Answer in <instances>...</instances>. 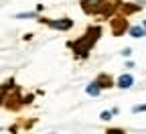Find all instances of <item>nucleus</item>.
Segmentation results:
<instances>
[{"mask_svg": "<svg viewBox=\"0 0 146 134\" xmlns=\"http://www.w3.org/2000/svg\"><path fill=\"white\" fill-rule=\"evenodd\" d=\"M102 27L100 25H94V27H87L85 33L79 37V39L75 41H69L67 47L73 51V55L77 57V59H85V57L89 55V51L94 49V45L100 41V37H102Z\"/></svg>", "mask_w": 146, "mask_h": 134, "instance_id": "f257e3e1", "label": "nucleus"}, {"mask_svg": "<svg viewBox=\"0 0 146 134\" xmlns=\"http://www.w3.org/2000/svg\"><path fill=\"white\" fill-rule=\"evenodd\" d=\"M39 23L47 25V27L53 29V31H61V33L73 29V21H71L69 16H63V18H43V16H39Z\"/></svg>", "mask_w": 146, "mask_h": 134, "instance_id": "f03ea898", "label": "nucleus"}, {"mask_svg": "<svg viewBox=\"0 0 146 134\" xmlns=\"http://www.w3.org/2000/svg\"><path fill=\"white\" fill-rule=\"evenodd\" d=\"M25 106V95H21V89H18V85L14 89H10L6 93V100H4V108L10 110V112H18Z\"/></svg>", "mask_w": 146, "mask_h": 134, "instance_id": "7ed1b4c3", "label": "nucleus"}, {"mask_svg": "<svg viewBox=\"0 0 146 134\" xmlns=\"http://www.w3.org/2000/svg\"><path fill=\"white\" fill-rule=\"evenodd\" d=\"M128 21H126V16L120 12L118 16L114 14L112 18H110V31H112V35L114 37H120V35H124V33H128Z\"/></svg>", "mask_w": 146, "mask_h": 134, "instance_id": "20e7f679", "label": "nucleus"}, {"mask_svg": "<svg viewBox=\"0 0 146 134\" xmlns=\"http://www.w3.org/2000/svg\"><path fill=\"white\" fill-rule=\"evenodd\" d=\"M144 4H146V2H122L120 12H122L124 16H130V14H134V12L142 10V8H144Z\"/></svg>", "mask_w": 146, "mask_h": 134, "instance_id": "39448f33", "label": "nucleus"}, {"mask_svg": "<svg viewBox=\"0 0 146 134\" xmlns=\"http://www.w3.org/2000/svg\"><path fill=\"white\" fill-rule=\"evenodd\" d=\"M116 85L120 87V89H130L132 85H134V77L130 73H122L120 77H118V81H116Z\"/></svg>", "mask_w": 146, "mask_h": 134, "instance_id": "423d86ee", "label": "nucleus"}, {"mask_svg": "<svg viewBox=\"0 0 146 134\" xmlns=\"http://www.w3.org/2000/svg\"><path fill=\"white\" fill-rule=\"evenodd\" d=\"M96 81L100 83L102 89H110V87H114V85H116L114 79H112V75H108V73H100L98 77H96Z\"/></svg>", "mask_w": 146, "mask_h": 134, "instance_id": "0eeeda50", "label": "nucleus"}, {"mask_svg": "<svg viewBox=\"0 0 146 134\" xmlns=\"http://www.w3.org/2000/svg\"><path fill=\"white\" fill-rule=\"evenodd\" d=\"M16 85H14V79L10 77V79H6L2 85H0V106H4V100H6V93L10 91V89H14Z\"/></svg>", "mask_w": 146, "mask_h": 134, "instance_id": "6e6552de", "label": "nucleus"}, {"mask_svg": "<svg viewBox=\"0 0 146 134\" xmlns=\"http://www.w3.org/2000/svg\"><path fill=\"white\" fill-rule=\"evenodd\" d=\"M128 35H130L132 39H144V37H146V27L144 25L130 27V29H128Z\"/></svg>", "mask_w": 146, "mask_h": 134, "instance_id": "1a4fd4ad", "label": "nucleus"}, {"mask_svg": "<svg viewBox=\"0 0 146 134\" xmlns=\"http://www.w3.org/2000/svg\"><path fill=\"white\" fill-rule=\"evenodd\" d=\"M85 93H87V95H91V98H98V95L102 93V87H100V83L94 79V81H91L89 85H85Z\"/></svg>", "mask_w": 146, "mask_h": 134, "instance_id": "9d476101", "label": "nucleus"}, {"mask_svg": "<svg viewBox=\"0 0 146 134\" xmlns=\"http://www.w3.org/2000/svg\"><path fill=\"white\" fill-rule=\"evenodd\" d=\"M112 116H116V114H114L112 110H104V112L100 114V120H104V122H110V120H112Z\"/></svg>", "mask_w": 146, "mask_h": 134, "instance_id": "9b49d317", "label": "nucleus"}, {"mask_svg": "<svg viewBox=\"0 0 146 134\" xmlns=\"http://www.w3.org/2000/svg\"><path fill=\"white\" fill-rule=\"evenodd\" d=\"M16 18H39V12H18L16 14Z\"/></svg>", "mask_w": 146, "mask_h": 134, "instance_id": "f8f14e48", "label": "nucleus"}, {"mask_svg": "<svg viewBox=\"0 0 146 134\" xmlns=\"http://www.w3.org/2000/svg\"><path fill=\"white\" fill-rule=\"evenodd\" d=\"M132 112H134V114H138V112H146V104H140V106H134V108H132Z\"/></svg>", "mask_w": 146, "mask_h": 134, "instance_id": "ddd939ff", "label": "nucleus"}, {"mask_svg": "<svg viewBox=\"0 0 146 134\" xmlns=\"http://www.w3.org/2000/svg\"><path fill=\"white\" fill-rule=\"evenodd\" d=\"M33 100H35V95H33V93H29V95H25V106H29V104H33Z\"/></svg>", "mask_w": 146, "mask_h": 134, "instance_id": "4468645a", "label": "nucleus"}, {"mask_svg": "<svg viewBox=\"0 0 146 134\" xmlns=\"http://www.w3.org/2000/svg\"><path fill=\"white\" fill-rule=\"evenodd\" d=\"M122 55H124V57H130V55H132V49H130V47L122 49Z\"/></svg>", "mask_w": 146, "mask_h": 134, "instance_id": "2eb2a0df", "label": "nucleus"}, {"mask_svg": "<svg viewBox=\"0 0 146 134\" xmlns=\"http://www.w3.org/2000/svg\"><path fill=\"white\" fill-rule=\"evenodd\" d=\"M142 25H144V27H146V21H144V23H142Z\"/></svg>", "mask_w": 146, "mask_h": 134, "instance_id": "dca6fc26", "label": "nucleus"}]
</instances>
